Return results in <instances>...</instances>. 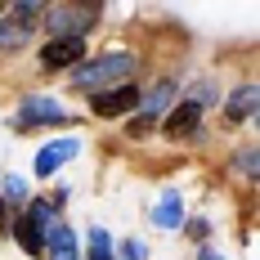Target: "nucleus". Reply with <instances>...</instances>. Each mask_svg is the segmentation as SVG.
<instances>
[{
	"mask_svg": "<svg viewBox=\"0 0 260 260\" xmlns=\"http://www.w3.org/2000/svg\"><path fill=\"white\" fill-rule=\"evenodd\" d=\"M130 68H135V54L112 50V54H104V58H94V63L77 68V72H72V81H77L81 90H99V85H108V81H121Z\"/></svg>",
	"mask_w": 260,
	"mask_h": 260,
	"instance_id": "nucleus-1",
	"label": "nucleus"
},
{
	"mask_svg": "<svg viewBox=\"0 0 260 260\" xmlns=\"http://www.w3.org/2000/svg\"><path fill=\"white\" fill-rule=\"evenodd\" d=\"M45 9L41 5H31V0H23V5H14L5 18H0V45L9 50H18V45H27V36H31V27H36V18H41Z\"/></svg>",
	"mask_w": 260,
	"mask_h": 260,
	"instance_id": "nucleus-2",
	"label": "nucleus"
},
{
	"mask_svg": "<svg viewBox=\"0 0 260 260\" xmlns=\"http://www.w3.org/2000/svg\"><path fill=\"white\" fill-rule=\"evenodd\" d=\"M81 58H85V36H58V41H45L41 68L45 72H58V68H77Z\"/></svg>",
	"mask_w": 260,
	"mask_h": 260,
	"instance_id": "nucleus-3",
	"label": "nucleus"
},
{
	"mask_svg": "<svg viewBox=\"0 0 260 260\" xmlns=\"http://www.w3.org/2000/svg\"><path fill=\"white\" fill-rule=\"evenodd\" d=\"M41 121H68V108L58 99H45V94L23 99L18 104V126H41Z\"/></svg>",
	"mask_w": 260,
	"mask_h": 260,
	"instance_id": "nucleus-4",
	"label": "nucleus"
},
{
	"mask_svg": "<svg viewBox=\"0 0 260 260\" xmlns=\"http://www.w3.org/2000/svg\"><path fill=\"white\" fill-rule=\"evenodd\" d=\"M139 104V90L135 85H117V90H99L94 94V117H121Z\"/></svg>",
	"mask_w": 260,
	"mask_h": 260,
	"instance_id": "nucleus-5",
	"label": "nucleus"
},
{
	"mask_svg": "<svg viewBox=\"0 0 260 260\" xmlns=\"http://www.w3.org/2000/svg\"><path fill=\"white\" fill-rule=\"evenodd\" d=\"M77 153H81L77 139H54V144H45V148L36 153V175H54L63 161H72Z\"/></svg>",
	"mask_w": 260,
	"mask_h": 260,
	"instance_id": "nucleus-6",
	"label": "nucleus"
},
{
	"mask_svg": "<svg viewBox=\"0 0 260 260\" xmlns=\"http://www.w3.org/2000/svg\"><path fill=\"white\" fill-rule=\"evenodd\" d=\"M85 9H50L45 14V23H50V41H58V36H85Z\"/></svg>",
	"mask_w": 260,
	"mask_h": 260,
	"instance_id": "nucleus-7",
	"label": "nucleus"
},
{
	"mask_svg": "<svg viewBox=\"0 0 260 260\" xmlns=\"http://www.w3.org/2000/svg\"><path fill=\"white\" fill-rule=\"evenodd\" d=\"M45 251L54 260H77V234L63 224V220H54L50 229H45Z\"/></svg>",
	"mask_w": 260,
	"mask_h": 260,
	"instance_id": "nucleus-8",
	"label": "nucleus"
},
{
	"mask_svg": "<svg viewBox=\"0 0 260 260\" xmlns=\"http://www.w3.org/2000/svg\"><path fill=\"white\" fill-rule=\"evenodd\" d=\"M198 121H202V104H198V99H184V104L166 117L161 130H166L171 139H180V135H188V130H198Z\"/></svg>",
	"mask_w": 260,
	"mask_h": 260,
	"instance_id": "nucleus-9",
	"label": "nucleus"
},
{
	"mask_svg": "<svg viewBox=\"0 0 260 260\" xmlns=\"http://www.w3.org/2000/svg\"><path fill=\"white\" fill-rule=\"evenodd\" d=\"M153 224H157V229H180V224H184V202H180L175 188L161 193V202H157V211H153Z\"/></svg>",
	"mask_w": 260,
	"mask_h": 260,
	"instance_id": "nucleus-10",
	"label": "nucleus"
},
{
	"mask_svg": "<svg viewBox=\"0 0 260 260\" xmlns=\"http://www.w3.org/2000/svg\"><path fill=\"white\" fill-rule=\"evenodd\" d=\"M251 112H256V85L234 90V94H229V104H224V117H229V121H247Z\"/></svg>",
	"mask_w": 260,
	"mask_h": 260,
	"instance_id": "nucleus-11",
	"label": "nucleus"
},
{
	"mask_svg": "<svg viewBox=\"0 0 260 260\" xmlns=\"http://www.w3.org/2000/svg\"><path fill=\"white\" fill-rule=\"evenodd\" d=\"M171 94H175V85H171V81H161V85H157V90H148V94H144V121H157V112H166V104H171Z\"/></svg>",
	"mask_w": 260,
	"mask_h": 260,
	"instance_id": "nucleus-12",
	"label": "nucleus"
},
{
	"mask_svg": "<svg viewBox=\"0 0 260 260\" xmlns=\"http://www.w3.org/2000/svg\"><path fill=\"white\" fill-rule=\"evenodd\" d=\"M14 234H18V242H23V251H31V256H41V251H45V234H41L31 220H18V224H14Z\"/></svg>",
	"mask_w": 260,
	"mask_h": 260,
	"instance_id": "nucleus-13",
	"label": "nucleus"
},
{
	"mask_svg": "<svg viewBox=\"0 0 260 260\" xmlns=\"http://www.w3.org/2000/svg\"><path fill=\"white\" fill-rule=\"evenodd\" d=\"M90 260H112V238L104 229H90Z\"/></svg>",
	"mask_w": 260,
	"mask_h": 260,
	"instance_id": "nucleus-14",
	"label": "nucleus"
},
{
	"mask_svg": "<svg viewBox=\"0 0 260 260\" xmlns=\"http://www.w3.org/2000/svg\"><path fill=\"white\" fill-rule=\"evenodd\" d=\"M0 188H5V198H9V202H27V180H23V175H5Z\"/></svg>",
	"mask_w": 260,
	"mask_h": 260,
	"instance_id": "nucleus-15",
	"label": "nucleus"
},
{
	"mask_svg": "<svg viewBox=\"0 0 260 260\" xmlns=\"http://www.w3.org/2000/svg\"><path fill=\"white\" fill-rule=\"evenodd\" d=\"M234 166L247 175V180H256V148H242V153L234 157Z\"/></svg>",
	"mask_w": 260,
	"mask_h": 260,
	"instance_id": "nucleus-16",
	"label": "nucleus"
},
{
	"mask_svg": "<svg viewBox=\"0 0 260 260\" xmlns=\"http://www.w3.org/2000/svg\"><path fill=\"white\" fill-rule=\"evenodd\" d=\"M144 256H148V247H144L139 238H126V242H121V260H144Z\"/></svg>",
	"mask_w": 260,
	"mask_h": 260,
	"instance_id": "nucleus-17",
	"label": "nucleus"
},
{
	"mask_svg": "<svg viewBox=\"0 0 260 260\" xmlns=\"http://www.w3.org/2000/svg\"><path fill=\"white\" fill-rule=\"evenodd\" d=\"M198 260H220V256H215V251H211V247H207V251H202V256H198Z\"/></svg>",
	"mask_w": 260,
	"mask_h": 260,
	"instance_id": "nucleus-18",
	"label": "nucleus"
}]
</instances>
